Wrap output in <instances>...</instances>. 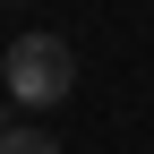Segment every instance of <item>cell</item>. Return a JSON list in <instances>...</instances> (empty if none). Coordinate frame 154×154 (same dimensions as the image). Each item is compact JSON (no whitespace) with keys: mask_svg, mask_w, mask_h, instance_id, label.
Returning <instances> with one entry per match:
<instances>
[{"mask_svg":"<svg viewBox=\"0 0 154 154\" xmlns=\"http://www.w3.org/2000/svg\"><path fill=\"white\" fill-rule=\"evenodd\" d=\"M9 9H17V0H9Z\"/></svg>","mask_w":154,"mask_h":154,"instance_id":"obj_4","label":"cell"},{"mask_svg":"<svg viewBox=\"0 0 154 154\" xmlns=\"http://www.w3.org/2000/svg\"><path fill=\"white\" fill-rule=\"evenodd\" d=\"M0 137H9V120H0Z\"/></svg>","mask_w":154,"mask_h":154,"instance_id":"obj_3","label":"cell"},{"mask_svg":"<svg viewBox=\"0 0 154 154\" xmlns=\"http://www.w3.org/2000/svg\"><path fill=\"white\" fill-rule=\"evenodd\" d=\"M69 86H77V60H69L60 34H17V43L0 51V94H9V103L51 111V103H69Z\"/></svg>","mask_w":154,"mask_h":154,"instance_id":"obj_1","label":"cell"},{"mask_svg":"<svg viewBox=\"0 0 154 154\" xmlns=\"http://www.w3.org/2000/svg\"><path fill=\"white\" fill-rule=\"evenodd\" d=\"M0 154H60V137H43V128H9Z\"/></svg>","mask_w":154,"mask_h":154,"instance_id":"obj_2","label":"cell"}]
</instances>
